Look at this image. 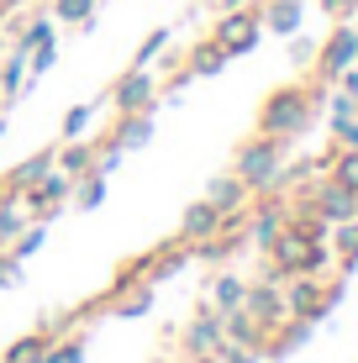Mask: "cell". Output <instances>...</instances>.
<instances>
[{"instance_id":"5b68a950","label":"cell","mask_w":358,"mask_h":363,"mask_svg":"<svg viewBox=\"0 0 358 363\" xmlns=\"http://www.w3.org/2000/svg\"><path fill=\"white\" fill-rule=\"evenodd\" d=\"M311 247H316V237H306L301 227H279V237L269 242V253H274V264L279 269H295V274H306V264H311Z\"/></svg>"},{"instance_id":"2e32d148","label":"cell","mask_w":358,"mask_h":363,"mask_svg":"<svg viewBox=\"0 0 358 363\" xmlns=\"http://www.w3.org/2000/svg\"><path fill=\"white\" fill-rule=\"evenodd\" d=\"M248 316H258V321H279V316H285V300H279L274 290H253V295H248Z\"/></svg>"},{"instance_id":"836d02e7","label":"cell","mask_w":358,"mask_h":363,"mask_svg":"<svg viewBox=\"0 0 358 363\" xmlns=\"http://www.w3.org/2000/svg\"><path fill=\"white\" fill-rule=\"evenodd\" d=\"M0 137H6V121H0Z\"/></svg>"},{"instance_id":"cb8c5ba5","label":"cell","mask_w":358,"mask_h":363,"mask_svg":"<svg viewBox=\"0 0 358 363\" xmlns=\"http://www.w3.org/2000/svg\"><path fill=\"white\" fill-rule=\"evenodd\" d=\"M211 295H216V306H221V311H237V306H242V284H237V279H216V290H211Z\"/></svg>"},{"instance_id":"4316f807","label":"cell","mask_w":358,"mask_h":363,"mask_svg":"<svg viewBox=\"0 0 358 363\" xmlns=\"http://www.w3.org/2000/svg\"><path fill=\"white\" fill-rule=\"evenodd\" d=\"M84 127H90V106H74L64 116V137H84Z\"/></svg>"},{"instance_id":"1f68e13d","label":"cell","mask_w":358,"mask_h":363,"mask_svg":"<svg viewBox=\"0 0 358 363\" xmlns=\"http://www.w3.org/2000/svg\"><path fill=\"white\" fill-rule=\"evenodd\" d=\"M348 116H358L353 95H337V100H332V121H348Z\"/></svg>"},{"instance_id":"9c48e42d","label":"cell","mask_w":358,"mask_h":363,"mask_svg":"<svg viewBox=\"0 0 358 363\" xmlns=\"http://www.w3.org/2000/svg\"><path fill=\"white\" fill-rule=\"evenodd\" d=\"M53 169H58V153H53V147H47V153H32L21 169H11V184H6L0 195H27L32 184H37V179H47Z\"/></svg>"},{"instance_id":"7402d4cb","label":"cell","mask_w":358,"mask_h":363,"mask_svg":"<svg viewBox=\"0 0 358 363\" xmlns=\"http://www.w3.org/2000/svg\"><path fill=\"white\" fill-rule=\"evenodd\" d=\"M337 253H342V264L358 258V221H337Z\"/></svg>"},{"instance_id":"ba28073f","label":"cell","mask_w":358,"mask_h":363,"mask_svg":"<svg viewBox=\"0 0 358 363\" xmlns=\"http://www.w3.org/2000/svg\"><path fill=\"white\" fill-rule=\"evenodd\" d=\"M221 227H227V216H221L211 200H195V206L184 211V221H179V237L184 242H211Z\"/></svg>"},{"instance_id":"4fadbf2b","label":"cell","mask_w":358,"mask_h":363,"mask_svg":"<svg viewBox=\"0 0 358 363\" xmlns=\"http://www.w3.org/2000/svg\"><path fill=\"white\" fill-rule=\"evenodd\" d=\"M242 195H248V184H242L237 174H227V179H211V190H206V200H211V206L221 211V216H237Z\"/></svg>"},{"instance_id":"f546056e","label":"cell","mask_w":358,"mask_h":363,"mask_svg":"<svg viewBox=\"0 0 358 363\" xmlns=\"http://www.w3.org/2000/svg\"><path fill=\"white\" fill-rule=\"evenodd\" d=\"M21 237V216L16 211H0V242H16Z\"/></svg>"},{"instance_id":"52a82bcc","label":"cell","mask_w":358,"mask_h":363,"mask_svg":"<svg viewBox=\"0 0 358 363\" xmlns=\"http://www.w3.org/2000/svg\"><path fill=\"white\" fill-rule=\"evenodd\" d=\"M111 106H116L121 116H132V111H147V106H153V79H147L142 69L121 74V79H116V90H111Z\"/></svg>"},{"instance_id":"83f0119b","label":"cell","mask_w":358,"mask_h":363,"mask_svg":"<svg viewBox=\"0 0 358 363\" xmlns=\"http://www.w3.org/2000/svg\"><path fill=\"white\" fill-rule=\"evenodd\" d=\"M332 132H337V147H342V153H348V147H358V116L332 121Z\"/></svg>"},{"instance_id":"4dcf8cb0","label":"cell","mask_w":358,"mask_h":363,"mask_svg":"<svg viewBox=\"0 0 358 363\" xmlns=\"http://www.w3.org/2000/svg\"><path fill=\"white\" fill-rule=\"evenodd\" d=\"M322 11H327V16H337V21H348L358 11V0H322Z\"/></svg>"},{"instance_id":"8992f818","label":"cell","mask_w":358,"mask_h":363,"mask_svg":"<svg viewBox=\"0 0 358 363\" xmlns=\"http://www.w3.org/2000/svg\"><path fill=\"white\" fill-rule=\"evenodd\" d=\"M311 211H322V221H358V195L342 190L337 179H322L311 190Z\"/></svg>"},{"instance_id":"484cf974","label":"cell","mask_w":358,"mask_h":363,"mask_svg":"<svg viewBox=\"0 0 358 363\" xmlns=\"http://www.w3.org/2000/svg\"><path fill=\"white\" fill-rule=\"evenodd\" d=\"M290 58H295L301 69H316V43H311V37H295V43H290Z\"/></svg>"},{"instance_id":"8fae6325","label":"cell","mask_w":358,"mask_h":363,"mask_svg":"<svg viewBox=\"0 0 358 363\" xmlns=\"http://www.w3.org/2000/svg\"><path fill=\"white\" fill-rule=\"evenodd\" d=\"M264 27L279 32V37H295L301 32V0H269L264 6Z\"/></svg>"},{"instance_id":"7a4b0ae2","label":"cell","mask_w":358,"mask_h":363,"mask_svg":"<svg viewBox=\"0 0 358 363\" xmlns=\"http://www.w3.org/2000/svg\"><path fill=\"white\" fill-rule=\"evenodd\" d=\"M279 158H285V143L279 137H258V143H248L237 153V179L248 190H269L279 179Z\"/></svg>"},{"instance_id":"ac0fdd59","label":"cell","mask_w":358,"mask_h":363,"mask_svg":"<svg viewBox=\"0 0 358 363\" xmlns=\"http://www.w3.org/2000/svg\"><path fill=\"white\" fill-rule=\"evenodd\" d=\"M332 179H337L342 190H353V195H358V147L337 153V164H332Z\"/></svg>"},{"instance_id":"ffe728a7","label":"cell","mask_w":358,"mask_h":363,"mask_svg":"<svg viewBox=\"0 0 358 363\" xmlns=\"http://www.w3.org/2000/svg\"><path fill=\"white\" fill-rule=\"evenodd\" d=\"M190 347H201V353H206V347H221V321L201 316V321L190 327Z\"/></svg>"},{"instance_id":"d4e9b609","label":"cell","mask_w":358,"mask_h":363,"mask_svg":"<svg viewBox=\"0 0 358 363\" xmlns=\"http://www.w3.org/2000/svg\"><path fill=\"white\" fill-rule=\"evenodd\" d=\"M101 200H106V179H101V174H95V169H90V179H84V184H79V206H84V211H90V206H101Z\"/></svg>"},{"instance_id":"3957f363","label":"cell","mask_w":358,"mask_h":363,"mask_svg":"<svg viewBox=\"0 0 358 363\" xmlns=\"http://www.w3.org/2000/svg\"><path fill=\"white\" fill-rule=\"evenodd\" d=\"M258 32H264V16L258 11H242V6H232L227 16L216 21V32H211V43L221 48V53H248V48L258 43Z\"/></svg>"},{"instance_id":"e0dca14e","label":"cell","mask_w":358,"mask_h":363,"mask_svg":"<svg viewBox=\"0 0 358 363\" xmlns=\"http://www.w3.org/2000/svg\"><path fill=\"white\" fill-rule=\"evenodd\" d=\"M47 342H53V337H21V342L6 353V363H43L47 358Z\"/></svg>"},{"instance_id":"f1b7e54d","label":"cell","mask_w":358,"mask_h":363,"mask_svg":"<svg viewBox=\"0 0 358 363\" xmlns=\"http://www.w3.org/2000/svg\"><path fill=\"white\" fill-rule=\"evenodd\" d=\"M164 43H169V32L158 27V32H153V37H147V43H142V53H138V69H142V64H153V58L164 53Z\"/></svg>"},{"instance_id":"30bf717a","label":"cell","mask_w":358,"mask_h":363,"mask_svg":"<svg viewBox=\"0 0 358 363\" xmlns=\"http://www.w3.org/2000/svg\"><path fill=\"white\" fill-rule=\"evenodd\" d=\"M69 174L64 169H53V174H47V179H37L32 184V190H27V200H32V211H37V216H53V206H58V200H64L69 195Z\"/></svg>"},{"instance_id":"603a6c76","label":"cell","mask_w":358,"mask_h":363,"mask_svg":"<svg viewBox=\"0 0 358 363\" xmlns=\"http://www.w3.org/2000/svg\"><path fill=\"white\" fill-rule=\"evenodd\" d=\"M53 11H58L64 21H79V27H84V21H90V11H95V0H53Z\"/></svg>"},{"instance_id":"d6a6232c","label":"cell","mask_w":358,"mask_h":363,"mask_svg":"<svg viewBox=\"0 0 358 363\" xmlns=\"http://www.w3.org/2000/svg\"><path fill=\"white\" fill-rule=\"evenodd\" d=\"M11 274H16V269H11V258H0V284H11Z\"/></svg>"},{"instance_id":"44dd1931","label":"cell","mask_w":358,"mask_h":363,"mask_svg":"<svg viewBox=\"0 0 358 363\" xmlns=\"http://www.w3.org/2000/svg\"><path fill=\"white\" fill-rule=\"evenodd\" d=\"M279 227H285V216H279V206H269L264 216L253 221V237H258V242L269 247V242H274V237H279Z\"/></svg>"},{"instance_id":"d6986e66","label":"cell","mask_w":358,"mask_h":363,"mask_svg":"<svg viewBox=\"0 0 358 363\" xmlns=\"http://www.w3.org/2000/svg\"><path fill=\"white\" fill-rule=\"evenodd\" d=\"M221 64H227V53H221L216 43H201V48H195V64H190V74H221Z\"/></svg>"},{"instance_id":"277c9868","label":"cell","mask_w":358,"mask_h":363,"mask_svg":"<svg viewBox=\"0 0 358 363\" xmlns=\"http://www.w3.org/2000/svg\"><path fill=\"white\" fill-rule=\"evenodd\" d=\"M353 64H358V32L342 21V27L316 48V74H322V79H337V74L353 69Z\"/></svg>"},{"instance_id":"7c38bea8","label":"cell","mask_w":358,"mask_h":363,"mask_svg":"<svg viewBox=\"0 0 358 363\" xmlns=\"http://www.w3.org/2000/svg\"><path fill=\"white\" fill-rule=\"evenodd\" d=\"M147 137H153V116H147V111H132V116H121V127H116L111 143H116L121 153H132V147H142Z\"/></svg>"},{"instance_id":"6da1fadb","label":"cell","mask_w":358,"mask_h":363,"mask_svg":"<svg viewBox=\"0 0 358 363\" xmlns=\"http://www.w3.org/2000/svg\"><path fill=\"white\" fill-rule=\"evenodd\" d=\"M311 100L316 95H306V90H295V84H285V90H274L258 106V132L264 137H295V132H306V121H311Z\"/></svg>"},{"instance_id":"5bb4252c","label":"cell","mask_w":358,"mask_h":363,"mask_svg":"<svg viewBox=\"0 0 358 363\" xmlns=\"http://www.w3.org/2000/svg\"><path fill=\"white\" fill-rule=\"evenodd\" d=\"M285 306L301 311V316H322V311H327V295H322V284H316V279H301V284L290 290Z\"/></svg>"},{"instance_id":"9a60e30c","label":"cell","mask_w":358,"mask_h":363,"mask_svg":"<svg viewBox=\"0 0 358 363\" xmlns=\"http://www.w3.org/2000/svg\"><path fill=\"white\" fill-rule=\"evenodd\" d=\"M58 169H64L69 179H74V174H90L95 169V147L90 143H69L64 153H58Z\"/></svg>"}]
</instances>
